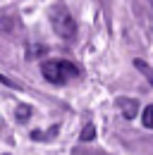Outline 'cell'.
<instances>
[{"instance_id": "6da1fadb", "label": "cell", "mask_w": 153, "mask_h": 155, "mask_svg": "<svg viewBox=\"0 0 153 155\" xmlns=\"http://www.w3.org/2000/svg\"><path fill=\"white\" fill-rule=\"evenodd\" d=\"M41 72H43L46 81L57 84V86H62V84H67V81L79 77V67L67 62V60H48V62L41 64Z\"/></svg>"}, {"instance_id": "7a4b0ae2", "label": "cell", "mask_w": 153, "mask_h": 155, "mask_svg": "<svg viewBox=\"0 0 153 155\" xmlns=\"http://www.w3.org/2000/svg\"><path fill=\"white\" fill-rule=\"evenodd\" d=\"M50 24H53V29H55V34L60 38H65V41L74 38L76 21H74V17L67 12V7H62V5L53 7V10H50Z\"/></svg>"}, {"instance_id": "3957f363", "label": "cell", "mask_w": 153, "mask_h": 155, "mask_svg": "<svg viewBox=\"0 0 153 155\" xmlns=\"http://www.w3.org/2000/svg\"><path fill=\"white\" fill-rule=\"evenodd\" d=\"M115 105L120 107V112L124 119H134L139 115V103L134 98H115Z\"/></svg>"}, {"instance_id": "277c9868", "label": "cell", "mask_w": 153, "mask_h": 155, "mask_svg": "<svg viewBox=\"0 0 153 155\" xmlns=\"http://www.w3.org/2000/svg\"><path fill=\"white\" fill-rule=\"evenodd\" d=\"M134 67H136V69H139V72L146 77V81H148V84L153 86V67H148L144 60H134Z\"/></svg>"}, {"instance_id": "5b68a950", "label": "cell", "mask_w": 153, "mask_h": 155, "mask_svg": "<svg viewBox=\"0 0 153 155\" xmlns=\"http://www.w3.org/2000/svg\"><path fill=\"white\" fill-rule=\"evenodd\" d=\"M141 119H144V127H146V129H153V105L144 107V115H141Z\"/></svg>"}, {"instance_id": "8992f818", "label": "cell", "mask_w": 153, "mask_h": 155, "mask_svg": "<svg viewBox=\"0 0 153 155\" xmlns=\"http://www.w3.org/2000/svg\"><path fill=\"white\" fill-rule=\"evenodd\" d=\"M79 138H81V141H93V138H96V127H93V124H86Z\"/></svg>"}, {"instance_id": "52a82bcc", "label": "cell", "mask_w": 153, "mask_h": 155, "mask_svg": "<svg viewBox=\"0 0 153 155\" xmlns=\"http://www.w3.org/2000/svg\"><path fill=\"white\" fill-rule=\"evenodd\" d=\"M29 117H31V107H29V105H19L17 107V119L19 122H26Z\"/></svg>"}, {"instance_id": "ba28073f", "label": "cell", "mask_w": 153, "mask_h": 155, "mask_svg": "<svg viewBox=\"0 0 153 155\" xmlns=\"http://www.w3.org/2000/svg\"><path fill=\"white\" fill-rule=\"evenodd\" d=\"M43 53H46V45H38V48L36 45H29V58H36V55L41 58Z\"/></svg>"}, {"instance_id": "9c48e42d", "label": "cell", "mask_w": 153, "mask_h": 155, "mask_svg": "<svg viewBox=\"0 0 153 155\" xmlns=\"http://www.w3.org/2000/svg\"><path fill=\"white\" fill-rule=\"evenodd\" d=\"M151 5H153V0H151Z\"/></svg>"}]
</instances>
